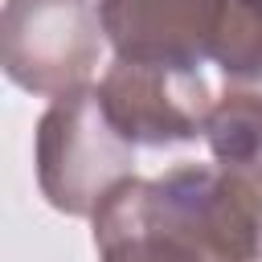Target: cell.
<instances>
[{"instance_id":"3957f363","label":"cell","mask_w":262,"mask_h":262,"mask_svg":"<svg viewBox=\"0 0 262 262\" xmlns=\"http://www.w3.org/2000/svg\"><path fill=\"white\" fill-rule=\"evenodd\" d=\"M106 45L98 0H4L0 61L12 86L61 98L90 86Z\"/></svg>"},{"instance_id":"7a4b0ae2","label":"cell","mask_w":262,"mask_h":262,"mask_svg":"<svg viewBox=\"0 0 262 262\" xmlns=\"http://www.w3.org/2000/svg\"><path fill=\"white\" fill-rule=\"evenodd\" d=\"M33 164L41 196L66 217H94L115 184L135 176V143L115 127L98 86H78L37 119Z\"/></svg>"},{"instance_id":"277c9868","label":"cell","mask_w":262,"mask_h":262,"mask_svg":"<svg viewBox=\"0 0 262 262\" xmlns=\"http://www.w3.org/2000/svg\"><path fill=\"white\" fill-rule=\"evenodd\" d=\"M98 94L115 127L135 147H180L205 139V119L213 111L201 70L188 66L115 57L98 82Z\"/></svg>"},{"instance_id":"8992f818","label":"cell","mask_w":262,"mask_h":262,"mask_svg":"<svg viewBox=\"0 0 262 262\" xmlns=\"http://www.w3.org/2000/svg\"><path fill=\"white\" fill-rule=\"evenodd\" d=\"M205 143L217 164L262 176V86H229L213 98Z\"/></svg>"},{"instance_id":"ba28073f","label":"cell","mask_w":262,"mask_h":262,"mask_svg":"<svg viewBox=\"0 0 262 262\" xmlns=\"http://www.w3.org/2000/svg\"><path fill=\"white\" fill-rule=\"evenodd\" d=\"M102 262H192L188 254L172 250L168 242L160 237H123V242H111L98 250Z\"/></svg>"},{"instance_id":"5b68a950","label":"cell","mask_w":262,"mask_h":262,"mask_svg":"<svg viewBox=\"0 0 262 262\" xmlns=\"http://www.w3.org/2000/svg\"><path fill=\"white\" fill-rule=\"evenodd\" d=\"M98 8L115 57L201 70L225 0H98Z\"/></svg>"},{"instance_id":"52a82bcc","label":"cell","mask_w":262,"mask_h":262,"mask_svg":"<svg viewBox=\"0 0 262 262\" xmlns=\"http://www.w3.org/2000/svg\"><path fill=\"white\" fill-rule=\"evenodd\" d=\"M209 61L229 86H262V0H225Z\"/></svg>"},{"instance_id":"6da1fadb","label":"cell","mask_w":262,"mask_h":262,"mask_svg":"<svg viewBox=\"0 0 262 262\" xmlns=\"http://www.w3.org/2000/svg\"><path fill=\"white\" fill-rule=\"evenodd\" d=\"M94 250L123 237H160L192 262H262V176L225 164H176L164 176H127L90 217Z\"/></svg>"}]
</instances>
